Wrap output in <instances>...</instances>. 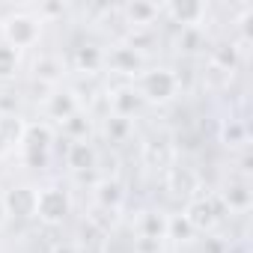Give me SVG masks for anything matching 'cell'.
<instances>
[{
  "mask_svg": "<svg viewBox=\"0 0 253 253\" xmlns=\"http://www.w3.org/2000/svg\"><path fill=\"white\" fill-rule=\"evenodd\" d=\"M179 81L176 72L170 69H152V72H140L137 75V95L140 101H152V104H164L176 95Z\"/></svg>",
  "mask_w": 253,
  "mask_h": 253,
  "instance_id": "cell-1",
  "label": "cell"
},
{
  "mask_svg": "<svg viewBox=\"0 0 253 253\" xmlns=\"http://www.w3.org/2000/svg\"><path fill=\"white\" fill-rule=\"evenodd\" d=\"M226 217V206L220 197H203V200H191L185 209V220L191 223L194 232H209L217 220Z\"/></svg>",
  "mask_w": 253,
  "mask_h": 253,
  "instance_id": "cell-2",
  "label": "cell"
},
{
  "mask_svg": "<svg viewBox=\"0 0 253 253\" xmlns=\"http://www.w3.org/2000/svg\"><path fill=\"white\" fill-rule=\"evenodd\" d=\"M39 33H42V21L33 18V15H9L3 21V39L9 48H30L39 42Z\"/></svg>",
  "mask_w": 253,
  "mask_h": 253,
  "instance_id": "cell-3",
  "label": "cell"
},
{
  "mask_svg": "<svg viewBox=\"0 0 253 253\" xmlns=\"http://www.w3.org/2000/svg\"><path fill=\"white\" fill-rule=\"evenodd\" d=\"M72 203H69V194L60 191V188H45V191H36V217L48 226H60L69 214Z\"/></svg>",
  "mask_w": 253,
  "mask_h": 253,
  "instance_id": "cell-4",
  "label": "cell"
},
{
  "mask_svg": "<svg viewBox=\"0 0 253 253\" xmlns=\"http://www.w3.org/2000/svg\"><path fill=\"white\" fill-rule=\"evenodd\" d=\"M161 12H167L173 18V24H179V27H200V18L206 15V6L200 0H173V3L161 6Z\"/></svg>",
  "mask_w": 253,
  "mask_h": 253,
  "instance_id": "cell-5",
  "label": "cell"
},
{
  "mask_svg": "<svg viewBox=\"0 0 253 253\" xmlns=\"http://www.w3.org/2000/svg\"><path fill=\"white\" fill-rule=\"evenodd\" d=\"M104 63H107L113 72H119V75H131V78H137V75L143 72V57H140V51H134V48H128V45L113 48V51L104 57Z\"/></svg>",
  "mask_w": 253,
  "mask_h": 253,
  "instance_id": "cell-6",
  "label": "cell"
},
{
  "mask_svg": "<svg viewBox=\"0 0 253 253\" xmlns=\"http://www.w3.org/2000/svg\"><path fill=\"white\" fill-rule=\"evenodd\" d=\"M3 206H6V214L33 217V214H36V191H33V188H12V191L3 197Z\"/></svg>",
  "mask_w": 253,
  "mask_h": 253,
  "instance_id": "cell-7",
  "label": "cell"
},
{
  "mask_svg": "<svg viewBox=\"0 0 253 253\" xmlns=\"http://www.w3.org/2000/svg\"><path fill=\"white\" fill-rule=\"evenodd\" d=\"M24 152H51V143H54V131L48 122H33L24 128Z\"/></svg>",
  "mask_w": 253,
  "mask_h": 253,
  "instance_id": "cell-8",
  "label": "cell"
},
{
  "mask_svg": "<svg viewBox=\"0 0 253 253\" xmlns=\"http://www.w3.org/2000/svg\"><path fill=\"white\" fill-rule=\"evenodd\" d=\"M140 95H137V89L134 86H119L113 95H110V113L113 116H119V119H128V116H134L137 110H140Z\"/></svg>",
  "mask_w": 253,
  "mask_h": 253,
  "instance_id": "cell-9",
  "label": "cell"
},
{
  "mask_svg": "<svg viewBox=\"0 0 253 253\" xmlns=\"http://www.w3.org/2000/svg\"><path fill=\"white\" fill-rule=\"evenodd\" d=\"M45 107H48V116L51 119L66 122L69 116L78 113V95L75 92H51L48 101H45Z\"/></svg>",
  "mask_w": 253,
  "mask_h": 253,
  "instance_id": "cell-10",
  "label": "cell"
},
{
  "mask_svg": "<svg viewBox=\"0 0 253 253\" xmlns=\"http://www.w3.org/2000/svg\"><path fill=\"white\" fill-rule=\"evenodd\" d=\"M66 161L75 173H89L95 167V149L86 143V140H75L66 152Z\"/></svg>",
  "mask_w": 253,
  "mask_h": 253,
  "instance_id": "cell-11",
  "label": "cell"
},
{
  "mask_svg": "<svg viewBox=\"0 0 253 253\" xmlns=\"http://www.w3.org/2000/svg\"><path fill=\"white\" fill-rule=\"evenodd\" d=\"M125 15L134 27H149L158 15H161V6L158 3H149V0H131L128 6H125Z\"/></svg>",
  "mask_w": 253,
  "mask_h": 253,
  "instance_id": "cell-12",
  "label": "cell"
},
{
  "mask_svg": "<svg viewBox=\"0 0 253 253\" xmlns=\"http://www.w3.org/2000/svg\"><path fill=\"white\" fill-rule=\"evenodd\" d=\"M220 200H223L226 211H247L250 203H253V194H250V188H247L244 182H232V185L223 191Z\"/></svg>",
  "mask_w": 253,
  "mask_h": 253,
  "instance_id": "cell-13",
  "label": "cell"
},
{
  "mask_svg": "<svg viewBox=\"0 0 253 253\" xmlns=\"http://www.w3.org/2000/svg\"><path fill=\"white\" fill-rule=\"evenodd\" d=\"M33 75H36L39 84L54 86V84L63 78V63H60L57 57H39V60L33 63Z\"/></svg>",
  "mask_w": 253,
  "mask_h": 253,
  "instance_id": "cell-14",
  "label": "cell"
},
{
  "mask_svg": "<svg viewBox=\"0 0 253 253\" xmlns=\"http://www.w3.org/2000/svg\"><path fill=\"white\" fill-rule=\"evenodd\" d=\"M170 158H173V152H170L167 143H161V140H149V143H143V161H146V167L167 170V167H170Z\"/></svg>",
  "mask_w": 253,
  "mask_h": 253,
  "instance_id": "cell-15",
  "label": "cell"
},
{
  "mask_svg": "<svg viewBox=\"0 0 253 253\" xmlns=\"http://www.w3.org/2000/svg\"><path fill=\"white\" fill-rule=\"evenodd\" d=\"M122 203V185L116 179H101L95 185V206H104V209H119Z\"/></svg>",
  "mask_w": 253,
  "mask_h": 253,
  "instance_id": "cell-16",
  "label": "cell"
},
{
  "mask_svg": "<svg viewBox=\"0 0 253 253\" xmlns=\"http://www.w3.org/2000/svg\"><path fill=\"white\" fill-rule=\"evenodd\" d=\"M137 229H140V235H146V238H167V217L164 214H155V211H143L140 214V220H137Z\"/></svg>",
  "mask_w": 253,
  "mask_h": 253,
  "instance_id": "cell-17",
  "label": "cell"
},
{
  "mask_svg": "<svg viewBox=\"0 0 253 253\" xmlns=\"http://www.w3.org/2000/svg\"><path fill=\"white\" fill-rule=\"evenodd\" d=\"M101 63H104V54H101L98 48H92V45H84V48L75 51V66H78V72L95 75V72L101 69Z\"/></svg>",
  "mask_w": 253,
  "mask_h": 253,
  "instance_id": "cell-18",
  "label": "cell"
},
{
  "mask_svg": "<svg viewBox=\"0 0 253 253\" xmlns=\"http://www.w3.org/2000/svg\"><path fill=\"white\" fill-rule=\"evenodd\" d=\"M170 191L182 194V197H191L197 191V176L188 167H170Z\"/></svg>",
  "mask_w": 253,
  "mask_h": 253,
  "instance_id": "cell-19",
  "label": "cell"
},
{
  "mask_svg": "<svg viewBox=\"0 0 253 253\" xmlns=\"http://www.w3.org/2000/svg\"><path fill=\"white\" fill-rule=\"evenodd\" d=\"M241 63V57H238V51H235V45H229V42H223V45H217L214 51H211V66H217L220 72H235V66Z\"/></svg>",
  "mask_w": 253,
  "mask_h": 253,
  "instance_id": "cell-20",
  "label": "cell"
},
{
  "mask_svg": "<svg viewBox=\"0 0 253 253\" xmlns=\"http://www.w3.org/2000/svg\"><path fill=\"white\" fill-rule=\"evenodd\" d=\"M24 128H27V125H24L18 116H0V137L6 140V146H12V143H21V137H24Z\"/></svg>",
  "mask_w": 253,
  "mask_h": 253,
  "instance_id": "cell-21",
  "label": "cell"
},
{
  "mask_svg": "<svg viewBox=\"0 0 253 253\" xmlns=\"http://www.w3.org/2000/svg\"><path fill=\"white\" fill-rule=\"evenodd\" d=\"M220 137H223V143H226V146L238 149V146H244V143H247V125H244V122L229 119L223 128H220Z\"/></svg>",
  "mask_w": 253,
  "mask_h": 253,
  "instance_id": "cell-22",
  "label": "cell"
},
{
  "mask_svg": "<svg viewBox=\"0 0 253 253\" xmlns=\"http://www.w3.org/2000/svg\"><path fill=\"white\" fill-rule=\"evenodd\" d=\"M203 42H206L203 27H182V30H179V39H176L179 51H188V54L200 51V48H203Z\"/></svg>",
  "mask_w": 253,
  "mask_h": 253,
  "instance_id": "cell-23",
  "label": "cell"
},
{
  "mask_svg": "<svg viewBox=\"0 0 253 253\" xmlns=\"http://www.w3.org/2000/svg\"><path fill=\"white\" fill-rule=\"evenodd\" d=\"M116 211H119V209L92 206V211H89V223H92L95 229H101V232H110V229L116 226Z\"/></svg>",
  "mask_w": 253,
  "mask_h": 253,
  "instance_id": "cell-24",
  "label": "cell"
},
{
  "mask_svg": "<svg viewBox=\"0 0 253 253\" xmlns=\"http://www.w3.org/2000/svg\"><path fill=\"white\" fill-rule=\"evenodd\" d=\"M167 235L176 241H188V238H194V229L185 220V214H176V217H167Z\"/></svg>",
  "mask_w": 253,
  "mask_h": 253,
  "instance_id": "cell-25",
  "label": "cell"
},
{
  "mask_svg": "<svg viewBox=\"0 0 253 253\" xmlns=\"http://www.w3.org/2000/svg\"><path fill=\"white\" fill-rule=\"evenodd\" d=\"M15 69H18V51L3 42L0 45V78H12Z\"/></svg>",
  "mask_w": 253,
  "mask_h": 253,
  "instance_id": "cell-26",
  "label": "cell"
},
{
  "mask_svg": "<svg viewBox=\"0 0 253 253\" xmlns=\"http://www.w3.org/2000/svg\"><path fill=\"white\" fill-rule=\"evenodd\" d=\"M63 125H66V131H69V134H72L75 140H84V137L89 134V119H86V116H81V113L69 116V119H66Z\"/></svg>",
  "mask_w": 253,
  "mask_h": 253,
  "instance_id": "cell-27",
  "label": "cell"
},
{
  "mask_svg": "<svg viewBox=\"0 0 253 253\" xmlns=\"http://www.w3.org/2000/svg\"><path fill=\"white\" fill-rule=\"evenodd\" d=\"M128 128H131L128 119H119V116H110V119H107V125H104V131H107V137H110V140H122L125 134H128Z\"/></svg>",
  "mask_w": 253,
  "mask_h": 253,
  "instance_id": "cell-28",
  "label": "cell"
},
{
  "mask_svg": "<svg viewBox=\"0 0 253 253\" xmlns=\"http://www.w3.org/2000/svg\"><path fill=\"white\" fill-rule=\"evenodd\" d=\"M134 253H161V238H146L140 235L134 241Z\"/></svg>",
  "mask_w": 253,
  "mask_h": 253,
  "instance_id": "cell-29",
  "label": "cell"
},
{
  "mask_svg": "<svg viewBox=\"0 0 253 253\" xmlns=\"http://www.w3.org/2000/svg\"><path fill=\"white\" fill-rule=\"evenodd\" d=\"M18 110V98L12 92H0V116H15Z\"/></svg>",
  "mask_w": 253,
  "mask_h": 253,
  "instance_id": "cell-30",
  "label": "cell"
},
{
  "mask_svg": "<svg viewBox=\"0 0 253 253\" xmlns=\"http://www.w3.org/2000/svg\"><path fill=\"white\" fill-rule=\"evenodd\" d=\"M63 12H66L63 3H42V6H39V15H42V18H57V15H63ZM42 18H39V21H42Z\"/></svg>",
  "mask_w": 253,
  "mask_h": 253,
  "instance_id": "cell-31",
  "label": "cell"
},
{
  "mask_svg": "<svg viewBox=\"0 0 253 253\" xmlns=\"http://www.w3.org/2000/svg\"><path fill=\"white\" fill-rule=\"evenodd\" d=\"M24 158H27L30 167H45L48 164V152H24Z\"/></svg>",
  "mask_w": 253,
  "mask_h": 253,
  "instance_id": "cell-32",
  "label": "cell"
},
{
  "mask_svg": "<svg viewBox=\"0 0 253 253\" xmlns=\"http://www.w3.org/2000/svg\"><path fill=\"white\" fill-rule=\"evenodd\" d=\"M51 253H78V247H75V244H54Z\"/></svg>",
  "mask_w": 253,
  "mask_h": 253,
  "instance_id": "cell-33",
  "label": "cell"
},
{
  "mask_svg": "<svg viewBox=\"0 0 253 253\" xmlns=\"http://www.w3.org/2000/svg\"><path fill=\"white\" fill-rule=\"evenodd\" d=\"M3 220H6V206H3V197H0V226H3Z\"/></svg>",
  "mask_w": 253,
  "mask_h": 253,
  "instance_id": "cell-34",
  "label": "cell"
},
{
  "mask_svg": "<svg viewBox=\"0 0 253 253\" xmlns=\"http://www.w3.org/2000/svg\"><path fill=\"white\" fill-rule=\"evenodd\" d=\"M78 253H101L98 247H78Z\"/></svg>",
  "mask_w": 253,
  "mask_h": 253,
  "instance_id": "cell-35",
  "label": "cell"
},
{
  "mask_svg": "<svg viewBox=\"0 0 253 253\" xmlns=\"http://www.w3.org/2000/svg\"><path fill=\"white\" fill-rule=\"evenodd\" d=\"M6 149H9V146H6V140H3V137H0V155H3Z\"/></svg>",
  "mask_w": 253,
  "mask_h": 253,
  "instance_id": "cell-36",
  "label": "cell"
}]
</instances>
